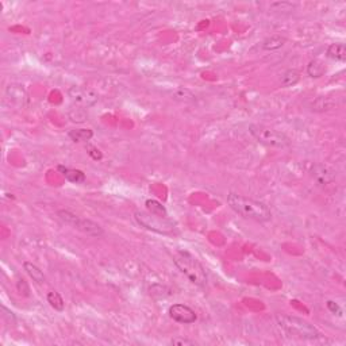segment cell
I'll return each instance as SVG.
<instances>
[{
	"label": "cell",
	"instance_id": "5b68a950",
	"mask_svg": "<svg viewBox=\"0 0 346 346\" xmlns=\"http://www.w3.org/2000/svg\"><path fill=\"white\" fill-rule=\"evenodd\" d=\"M57 217L66 225H69L72 228L77 229L79 231L84 232L85 235L89 237L99 238L104 234L103 228L95 223L91 219H85V218H80L79 215H76L74 213L69 211V210H59L57 211Z\"/></svg>",
	"mask_w": 346,
	"mask_h": 346
},
{
	"label": "cell",
	"instance_id": "6da1fadb",
	"mask_svg": "<svg viewBox=\"0 0 346 346\" xmlns=\"http://www.w3.org/2000/svg\"><path fill=\"white\" fill-rule=\"evenodd\" d=\"M228 204L234 213H237L245 219H252L256 222H268L272 218V213L265 203L245 198L238 193H229Z\"/></svg>",
	"mask_w": 346,
	"mask_h": 346
},
{
	"label": "cell",
	"instance_id": "9a60e30c",
	"mask_svg": "<svg viewBox=\"0 0 346 346\" xmlns=\"http://www.w3.org/2000/svg\"><path fill=\"white\" fill-rule=\"evenodd\" d=\"M46 299H48V303L55 308L56 311H64L65 302L58 292L57 291L48 292V296H46Z\"/></svg>",
	"mask_w": 346,
	"mask_h": 346
},
{
	"label": "cell",
	"instance_id": "52a82bcc",
	"mask_svg": "<svg viewBox=\"0 0 346 346\" xmlns=\"http://www.w3.org/2000/svg\"><path fill=\"white\" fill-rule=\"evenodd\" d=\"M134 215H135V221H137L141 226L148 229V230L160 232V234H168L169 232V228H167V226H171V225H165V223L163 222V218L153 215V214L142 213V211H135Z\"/></svg>",
	"mask_w": 346,
	"mask_h": 346
},
{
	"label": "cell",
	"instance_id": "30bf717a",
	"mask_svg": "<svg viewBox=\"0 0 346 346\" xmlns=\"http://www.w3.org/2000/svg\"><path fill=\"white\" fill-rule=\"evenodd\" d=\"M59 173L64 176L68 181L73 184H81L85 181V173L80 169H73V168H68V167H64V165H58Z\"/></svg>",
	"mask_w": 346,
	"mask_h": 346
},
{
	"label": "cell",
	"instance_id": "44dd1931",
	"mask_svg": "<svg viewBox=\"0 0 346 346\" xmlns=\"http://www.w3.org/2000/svg\"><path fill=\"white\" fill-rule=\"evenodd\" d=\"M87 150H88L89 156L94 160H96V161H99V160H102V157H103V154H102V152H100L99 149L94 148V146H91V145L87 146Z\"/></svg>",
	"mask_w": 346,
	"mask_h": 346
},
{
	"label": "cell",
	"instance_id": "277c9868",
	"mask_svg": "<svg viewBox=\"0 0 346 346\" xmlns=\"http://www.w3.org/2000/svg\"><path fill=\"white\" fill-rule=\"evenodd\" d=\"M249 133L258 144H262L268 148L286 149L291 145V141L286 134L280 133L275 129L267 127L264 124H250Z\"/></svg>",
	"mask_w": 346,
	"mask_h": 346
},
{
	"label": "cell",
	"instance_id": "9c48e42d",
	"mask_svg": "<svg viewBox=\"0 0 346 346\" xmlns=\"http://www.w3.org/2000/svg\"><path fill=\"white\" fill-rule=\"evenodd\" d=\"M310 173H311V177L319 185H329V184L334 183V180H336V172L330 167L323 165V164L312 165Z\"/></svg>",
	"mask_w": 346,
	"mask_h": 346
},
{
	"label": "cell",
	"instance_id": "7402d4cb",
	"mask_svg": "<svg viewBox=\"0 0 346 346\" xmlns=\"http://www.w3.org/2000/svg\"><path fill=\"white\" fill-rule=\"evenodd\" d=\"M327 308H329L334 315H341L342 314L341 307L338 306L336 302H333V300H327Z\"/></svg>",
	"mask_w": 346,
	"mask_h": 346
},
{
	"label": "cell",
	"instance_id": "5bb4252c",
	"mask_svg": "<svg viewBox=\"0 0 346 346\" xmlns=\"http://www.w3.org/2000/svg\"><path fill=\"white\" fill-rule=\"evenodd\" d=\"M286 38L282 37V35H272L267 40L262 42V49L268 50V52H273V50L280 49L282 46H284L286 44Z\"/></svg>",
	"mask_w": 346,
	"mask_h": 346
},
{
	"label": "cell",
	"instance_id": "ba28073f",
	"mask_svg": "<svg viewBox=\"0 0 346 346\" xmlns=\"http://www.w3.org/2000/svg\"><path fill=\"white\" fill-rule=\"evenodd\" d=\"M168 314L171 319L177 322V323H183V325H191L198 319L196 312L193 311L189 306L181 304V303H176V304L169 307Z\"/></svg>",
	"mask_w": 346,
	"mask_h": 346
},
{
	"label": "cell",
	"instance_id": "e0dca14e",
	"mask_svg": "<svg viewBox=\"0 0 346 346\" xmlns=\"http://www.w3.org/2000/svg\"><path fill=\"white\" fill-rule=\"evenodd\" d=\"M299 80H300V74L296 69H288L283 74L282 85L283 87H293L299 83Z\"/></svg>",
	"mask_w": 346,
	"mask_h": 346
},
{
	"label": "cell",
	"instance_id": "3957f363",
	"mask_svg": "<svg viewBox=\"0 0 346 346\" xmlns=\"http://www.w3.org/2000/svg\"><path fill=\"white\" fill-rule=\"evenodd\" d=\"M276 321L279 326L292 337L307 341H314L321 338V333L318 332L317 327L310 322L304 321L303 318L293 317V315H277Z\"/></svg>",
	"mask_w": 346,
	"mask_h": 346
},
{
	"label": "cell",
	"instance_id": "8fae6325",
	"mask_svg": "<svg viewBox=\"0 0 346 346\" xmlns=\"http://www.w3.org/2000/svg\"><path fill=\"white\" fill-rule=\"evenodd\" d=\"M23 268H25L26 273L29 275L30 279H31L33 282H35L37 284H45V282H46V276H45L44 272H42V271H41L40 268L37 267L35 264L26 261L23 262Z\"/></svg>",
	"mask_w": 346,
	"mask_h": 346
},
{
	"label": "cell",
	"instance_id": "ffe728a7",
	"mask_svg": "<svg viewBox=\"0 0 346 346\" xmlns=\"http://www.w3.org/2000/svg\"><path fill=\"white\" fill-rule=\"evenodd\" d=\"M69 118H70V120H73V122L81 123V122H85L87 115H85V113L83 111V109H81V107H76V109H73L69 113Z\"/></svg>",
	"mask_w": 346,
	"mask_h": 346
},
{
	"label": "cell",
	"instance_id": "4fadbf2b",
	"mask_svg": "<svg viewBox=\"0 0 346 346\" xmlns=\"http://www.w3.org/2000/svg\"><path fill=\"white\" fill-rule=\"evenodd\" d=\"M68 135L73 142L79 144V142H88L89 139L94 137V131L89 129H76L70 130Z\"/></svg>",
	"mask_w": 346,
	"mask_h": 346
},
{
	"label": "cell",
	"instance_id": "7c38bea8",
	"mask_svg": "<svg viewBox=\"0 0 346 346\" xmlns=\"http://www.w3.org/2000/svg\"><path fill=\"white\" fill-rule=\"evenodd\" d=\"M327 57L334 61H346V46L344 44H332L327 48Z\"/></svg>",
	"mask_w": 346,
	"mask_h": 346
},
{
	"label": "cell",
	"instance_id": "7a4b0ae2",
	"mask_svg": "<svg viewBox=\"0 0 346 346\" xmlns=\"http://www.w3.org/2000/svg\"><path fill=\"white\" fill-rule=\"evenodd\" d=\"M173 262L177 267L178 271L183 273L192 284L198 286V287L207 286L206 269L193 254H191L187 250H177L173 254Z\"/></svg>",
	"mask_w": 346,
	"mask_h": 346
},
{
	"label": "cell",
	"instance_id": "8992f818",
	"mask_svg": "<svg viewBox=\"0 0 346 346\" xmlns=\"http://www.w3.org/2000/svg\"><path fill=\"white\" fill-rule=\"evenodd\" d=\"M68 96L77 107L81 109H89L94 107L99 102V95L92 88L81 87V85H73L68 89Z\"/></svg>",
	"mask_w": 346,
	"mask_h": 346
},
{
	"label": "cell",
	"instance_id": "d6986e66",
	"mask_svg": "<svg viewBox=\"0 0 346 346\" xmlns=\"http://www.w3.org/2000/svg\"><path fill=\"white\" fill-rule=\"evenodd\" d=\"M173 98L180 102H195V96L187 89H178L177 92L173 94Z\"/></svg>",
	"mask_w": 346,
	"mask_h": 346
},
{
	"label": "cell",
	"instance_id": "603a6c76",
	"mask_svg": "<svg viewBox=\"0 0 346 346\" xmlns=\"http://www.w3.org/2000/svg\"><path fill=\"white\" fill-rule=\"evenodd\" d=\"M172 345H195V341L187 340V338H174L171 341Z\"/></svg>",
	"mask_w": 346,
	"mask_h": 346
},
{
	"label": "cell",
	"instance_id": "2e32d148",
	"mask_svg": "<svg viewBox=\"0 0 346 346\" xmlns=\"http://www.w3.org/2000/svg\"><path fill=\"white\" fill-rule=\"evenodd\" d=\"M325 70H326V68H325L323 62L319 61V59H312L311 62L308 64V66H307V73H308V76H310V77H315V79L323 76Z\"/></svg>",
	"mask_w": 346,
	"mask_h": 346
},
{
	"label": "cell",
	"instance_id": "ac0fdd59",
	"mask_svg": "<svg viewBox=\"0 0 346 346\" xmlns=\"http://www.w3.org/2000/svg\"><path fill=\"white\" fill-rule=\"evenodd\" d=\"M146 207L150 211V214L157 215L160 218H167V210L157 200H146Z\"/></svg>",
	"mask_w": 346,
	"mask_h": 346
}]
</instances>
